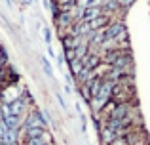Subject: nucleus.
Returning a JSON list of instances; mask_svg holds the SVG:
<instances>
[{"mask_svg":"<svg viewBox=\"0 0 150 145\" xmlns=\"http://www.w3.org/2000/svg\"><path fill=\"white\" fill-rule=\"evenodd\" d=\"M46 50H48V56L51 57V59H55V57H57V54H55L53 46H46Z\"/></svg>","mask_w":150,"mask_h":145,"instance_id":"nucleus-18","label":"nucleus"},{"mask_svg":"<svg viewBox=\"0 0 150 145\" xmlns=\"http://www.w3.org/2000/svg\"><path fill=\"white\" fill-rule=\"evenodd\" d=\"M30 4H33V0H21V6L23 8H29Z\"/></svg>","mask_w":150,"mask_h":145,"instance_id":"nucleus-20","label":"nucleus"},{"mask_svg":"<svg viewBox=\"0 0 150 145\" xmlns=\"http://www.w3.org/2000/svg\"><path fill=\"white\" fill-rule=\"evenodd\" d=\"M74 54H76V59H84L89 54V44H80L78 48H74Z\"/></svg>","mask_w":150,"mask_h":145,"instance_id":"nucleus-12","label":"nucleus"},{"mask_svg":"<svg viewBox=\"0 0 150 145\" xmlns=\"http://www.w3.org/2000/svg\"><path fill=\"white\" fill-rule=\"evenodd\" d=\"M105 11H103V8H86L84 10V14H82V19L84 21H93L95 17H99V15H103Z\"/></svg>","mask_w":150,"mask_h":145,"instance_id":"nucleus-6","label":"nucleus"},{"mask_svg":"<svg viewBox=\"0 0 150 145\" xmlns=\"http://www.w3.org/2000/svg\"><path fill=\"white\" fill-rule=\"evenodd\" d=\"M48 143H55V138H53V134H51L50 130H46L44 136H40V138L25 139V143H23V145H48Z\"/></svg>","mask_w":150,"mask_h":145,"instance_id":"nucleus-3","label":"nucleus"},{"mask_svg":"<svg viewBox=\"0 0 150 145\" xmlns=\"http://www.w3.org/2000/svg\"><path fill=\"white\" fill-rule=\"evenodd\" d=\"M53 61L57 63V67H59V69L63 71V65H65V57H63V54H57V57H55Z\"/></svg>","mask_w":150,"mask_h":145,"instance_id":"nucleus-16","label":"nucleus"},{"mask_svg":"<svg viewBox=\"0 0 150 145\" xmlns=\"http://www.w3.org/2000/svg\"><path fill=\"white\" fill-rule=\"evenodd\" d=\"M46 130H48V128H25V136H27V139L40 138V136H44Z\"/></svg>","mask_w":150,"mask_h":145,"instance_id":"nucleus-11","label":"nucleus"},{"mask_svg":"<svg viewBox=\"0 0 150 145\" xmlns=\"http://www.w3.org/2000/svg\"><path fill=\"white\" fill-rule=\"evenodd\" d=\"M40 65H42V71H44L46 78L53 80V65L50 63V59H48L46 56H40Z\"/></svg>","mask_w":150,"mask_h":145,"instance_id":"nucleus-7","label":"nucleus"},{"mask_svg":"<svg viewBox=\"0 0 150 145\" xmlns=\"http://www.w3.org/2000/svg\"><path fill=\"white\" fill-rule=\"evenodd\" d=\"M112 21V17L106 14L99 15V17H95L93 21H89V31H101V29H106L108 27V23Z\"/></svg>","mask_w":150,"mask_h":145,"instance_id":"nucleus-4","label":"nucleus"},{"mask_svg":"<svg viewBox=\"0 0 150 145\" xmlns=\"http://www.w3.org/2000/svg\"><path fill=\"white\" fill-rule=\"evenodd\" d=\"M2 124L8 130H19V128L23 126V119H19V116H15V115H10V116H6V119H2Z\"/></svg>","mask_w":150,"mask_h":145,"instance_id":"nucleus-5","label":"nucleus"},{"mask_svg":"<svg viewBox=\"0 0 150 145\" xmlns=\"http://www.w3.org/2000/svg\"><path fill=\"white\" fill-rule=\"evenodd\" d=\"M63 90H65V96H72L76 90H74V86H70V84H65L63 86Z\"/></svg>","mask_w":150,"mask_h":145,"instance_id":"nucleus-17","label":"nucleus"},{"mask_svg":"<svg viewBox=\"0 0 150 145\" xmlns=\"http://www.w3.org/2000/svg\"><path fill=\"white\" fill-rule=\"evenodd\" d=\"M76 92L80 94V97H82V101H84L86 105L91 101V94H89V88L86 84H80V86H76Z\"/></svg>","mask_w":150,"mask_h":145,"instance_id":"nucleus-9","label":"nucleus"},{"mask_svg":"<svg viewBox=\"0 0 150 145\" xmlns=\"http://www.w3.org/2000/svg\"><path fill=\"white\" fill-rule=\"evenodd\" d=\"M110 145H131V143H129V138H127V136H118V138L114 139Z\"/></svg>","mask_w":150,"mask_h":145,"instance_id":"nucleus-14","label":"nucleus"},{"mask_svg":"<svg viewBox=\"0 0 150 145\" xmlns=\"http://www.w3.org/2000/svg\"><path fill=\"white\" fill-rule=\"evenodd\" d=\"M10 145H19V143H10Z\"/></svg>","mask_w":150,"mask_h":145,"instance_id":"nucleus-23","label":"nucleus"},{"mask_svg":"<svg viewBox=\"0 0 150 145\" xmlns=\"http://www.w3.org/2000/svg\"><path fill=\"white\" fill-rule=\"evenodd\" d=\"M33 2H38V0H33Z\"/></svg>","mask_w":150,"mask_h":145,"instance_id":"nucleus-25","label":"nucleus"},{"mask_svg":"<svg viewBox=\"0 0 150 145\" xmlns=\"http://www.w3.org/2000/svg\"><path fill=\"white\" fill-rule=\"evenodd\" d=\"M67 67H69V73L72 74V76H78V74L84 71L82 59H74V61H70V63H67Z\"/></svg>","mask_w":150,"mask_h":145,"instance_id":"nucleus-8","label":"nucleus"},{"mask_svg":"<svg viewBox=\"0 0 150 145\" xmlns=\"http://www.w3.org/2000/svg\"><path fill=\"white\" fill-rule=\"evenodd\" d=\"M74 111H76L78 115H80V113H84V111H82V105H80V103H74Z\"/></svg>","mask_w":150,"mask_h":145,"instance_id":"nucleus-21","label":"nucleus"},{"mask_svg":"<svg viewBox=\"0 0 150 145\" xmlns=\"http://www.w3.org/2000/svg\"><path fill=\"white\" fill-rule=\"evenodd\" d=\"M48 145H55V143H48Z\"/></svg>","mask_w":150,"mask_h":145,"instance_id":"nucleus-24","label":"nucleus"},{"mask_svg":"<svg viewBox=\"0 0 150 145\" xmlns=\"http://www.w3.org/2000/svg\"><path fill=\"white\" fill-rule=\"evenodd\" d=\"M23 126L25 128H48V122H46L44 115H42V109L38 107V105H34V107L25 115Z\"/></svg>","mask_w":150,"mask_h":145,"instance_id":"nucleus-1","label":"nucleus"},{"mask_svg":"<svg viewBox=\"0 0 150 145\" xmlns=\"http://www.w3.org/2000/svg\"><path fill=\"white\" fill-rule=\"evenodd\" d=\"M0 145H6V143H4V141H0Z\"/></svg>","mask_w":150,"mask_h":145,"instance_id":"nucleus-22","label":"nucleus"},{"mask_svg":"<svg viewBox=\"0 0 150 145\" xmlns=\"http://www.w3.org/2000/svg\"><path fill=\"white\" fill-rule=\"evenodd\" d=\"M42 34H44V44L51 46V42H53V34H51V31L48 29V27H42Z\"/></svg>","mask_w":150,"mask_h":145,"instance_id":"nucleus-13","label":"nucleus"},{"mask_svg":"<svg viewBox=\"0 0 150 145\" xmlns=\"http://www.w3.org/2000/svg\"><path fill=\"white\" fill-rule=\"evenodd\" d=\"M101 61H103V57L99 56V54H95V52H89L88 56L82 59V65H84V69L86 71H93V69L97 67V65H101Z\"/></svg>","mask_w":150,"mask_h":145,"instance_id":"nucleus-2","label":"nucleus"},{"mask_svg":"<svg viewBox=\"0 0 150 145\" xmlns=\"http://www.w3.org/2000/svg\"><path fill=\"white\" fill-rule=\"evenodd\" d=\"M135 2H137V0H118V4H120V8H122L124 11H127Z\"/></svg>","mask_w":150,"mask_h":145,"instance_id":"nucleus-15","label":"nucleus"},{"mask_svg":"<svg viewBox=\"0 0 150 145\" xmlns=\"http://www.w3.org/2000/svg\"><path fill=\"white\" fill-rule=\"evenodd\" d=\"M53 97H55V101H57V105H59V109L61 111H69V105H67V99H65V96H63L61 92H59V88H55V92H53Z\"/></svg>","mask_w":150,"mask_h":145,"instance_id":"nucleus-10","label":"nucleus"},{"mask_svg":"<svg viewBox=\"0 0 150 145\" xmlns=\"http://www.w3.org/2000/svg\"><path fill=\"white\" fill-rule=\"evenodd\" d=\"M59 6H65V4H76V0H57Z\"/></svg>","mask_w":150,"mask_h":145,"instance_id":"nucleus-19","label":"nucleus"}]
</instances>
